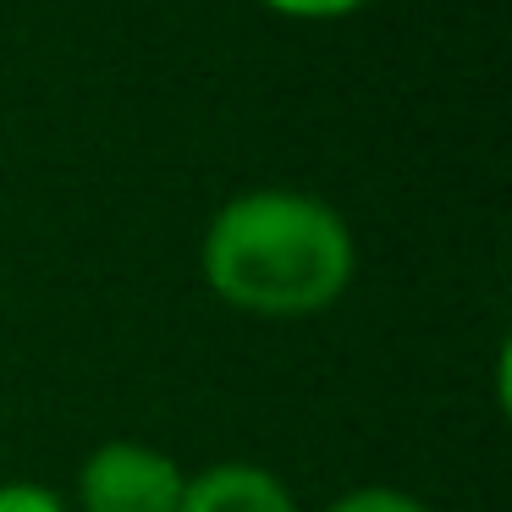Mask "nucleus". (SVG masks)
Here are the masks:
<instances>
[{"instance_id": "nucleus-5", "label": "nucleus", "mask_w": 512, "mask_h": 512, "mask_svg": "<svg viewBox=\"0 0 512 512\" xmlns=\"http://www.w3.org/2000/svg\"><path fill=\"white\" fill-rule=\"evenodd\" d=\"M259 6L287 17V23H342V17H358L375 0H259Z\"/></svg>"}, {"instance_id": "nucleus-6", "label": "nucleus", "mask_w": 512, "mask_h": 512, "mask_svg": "<svg viewBox=\"0 0 512 512\" xmlns=\"http://www.w3.org/2000/svg\"><path fill=\"white\" fill-rule=\"evenodd\" d=\"M0 512H72V507L61 490L39 485V479H6L0 485Z\"/></svg>"}, {"instance_id": "nucleus-3", "label": "nucleus", "mask_w": 512, "mask_h": 512, "mask_svg": "<svg viewBox=\"0 0 512 512\" xmlns=\"http://www.w3.org/2000/svg\"><path fill=\"white\" fill-rule=\"evenodd\" d=\"M177 512H303L292 485L265 463H210L188 474Z\"/></svg>"}, {"instance_id": "nucleus-1", "label": "nucleus", "mask_w": 512, "mask_h": 512, "mask_svg": "<svg viewBox=\"0 0 512 512\" xmlns=\"http://www.w3.org/2000/svg\"><path fill=\"white\" fill-rule=\"evenodd\" d=\"M204 287L254 320H309L342 303L358 270L353 226L303 188H248L210 215Z\"/></svg>"}, {"instance_id": "nucleus-4", "label": "nucleus", "mask_w": 512, "mask_h": 512, "mask_svg": "<svg viewBox=\"0 0 512 512\" xmlns=\"http://www.w3.org/2000/svg\"><path fill=\"white\" fill-rule=\"evenodd\" d=\"M325 512H435V507L419 501L413 490H397V485H353V490H342Z\"/></svg>"}, {"instance_id": "nucleus-2", "label": "nucleus", "mask_w": 512, "mask_h": 512, "mask_svg": "<svg viewBox=\"0 0 512 512\" xmlns=\"http://www.w3.org/2000/svg\"><path fill=\"white\" fill-rule=\"evenodd\" d=\"M188 474L149 441H100L78 468V512H177Z\"/></svg>"}]
</instances>
